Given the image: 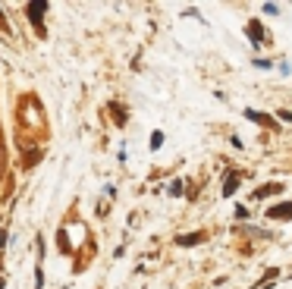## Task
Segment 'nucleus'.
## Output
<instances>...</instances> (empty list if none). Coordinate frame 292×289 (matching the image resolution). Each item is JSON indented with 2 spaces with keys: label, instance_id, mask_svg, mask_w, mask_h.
Instances as JSON below:
<instances>
[{
  "label": "nucleus",
  "instance_id": "7ed1b4c3",
  "mask_svg": "<svg viewBox=\"0 0 292 289\" xmlns=\"http://www.w3.org/2000/svg\"><path fill=\"white\" fill-rule=\"evenodd\" d=\"M267 217H273V220H289V217H292V201H283V205H277V208H267Z\"/></svg>",
  "mask_w": 292,
  "mask_h": 289
},
{
  "label": "nucleus",
  "instance_id": "20e7f679",
  "mask_svg": "<svg viewBox=\"0 0 292 289\" xmlns=\"http://www.w3.org/2000/svg\"><path fill=\"white\" fill-rule=\"evenodd\" d=\"M239 182H242V173H236V170H233V173H226V180H223V195H226V198H229V195H236Z\"/></svg>",
  "mask_w": 292,
  "mask_h": 289
},
{
  "label": "nucleus",
  "instance_id": "f8f14e48",
  "mask_svg": "<svg viewBox=\"0 0 292 289\" xmlns=\"http://www.w3.org/2000/svg\"><path fill=\"white\" fill-rule=\"evenodd\" d=\"M236 217H239V220H245V217H248V208L239 205V208H236Z\"/></svg>",
  "mask_w": 292,
  "mask_h": 289
},
{
  "label": "nucleus",
  "instance_id": "f257e3e1",
  "mask_svg": "<svg viewBox=\"0 0 292 289\" xmlns=\"http://www.w3.org/2000/svg\"><path fill=\"white\" fill-rule=\"evenodd\" d=\"M44 10H47V3H44V0H35V3H29V19H32V25H35V32H38V35H44V22H41Z\"/></svg>",
  "mask_w": 292,
  "mask_h": 289
},
{
  "label": "nucleus",
  "instance_id": "4468645a",
  "mask_svg": "<svg viewBox=\"0 0 292 289\" xmlns=\"http://www.w3.org/2000/svg\"><path fill=\"white\" fill-rule=\"evenodd\" d=\"M0 289H3V277H0Z\"/></svg>",
  "mask_w": 292,
  "mask_h": 289
},
{
  "label": "nucleus",
  "instance_id": "f03ea898",
  "mask_svg": "<svg viewBox=\"0 0 292 289\" xmlns=\"http://www.w3.org/2000/svg\"><path fill=\"white\" fill-rule=\"evenodd\" d=\"M245 32H248V38H252V44H255V47H261V44H267V41H270V35L261 29V22H257V19H255V22H248V29H245Z\"/></svg>",
  "mask_w": 292,
  "mask_h": 289
},
{
  "label": "nucleus",
  "instance_id": "0eeeda50",
  "mask_svg": "<svg viewBox=\"0 0 292 289\" xmlns=\"http://www.w3.org/2000/svg\"><path fill=\"white\" fill-rule=\"evenodd\" d=\"M245 233H248V236H255V239H267V236H270L267 229H255V226H245Z\"/></svg>",
  "mask_w": 292,
  "mask_h": 289
},
{
  "label": "nucleus",
  "instance_id": "39448f33",
  "mask_svg": "<svg viewBox=\"0 0 292 289\" xmlns=\"http://www.w3.org/2000/svg\"><path fill=\"white\" fill-rule=\"evenodd\" d=\"M201 239H204L201 229H198V233H182V236H176V245H185V249H188V245H198Z\"/></svg>",
  "mask_w": 292,
  "mask_h": 289
},
{
  "label": "nucleus",
  "instance_id": "423d86ee",
  "mask_svg": "<svg viewBox=\"0 0 292 289\" xmlns=\"http://www.w3.org/2000/svg\"><path fill=\"white\" fill-rule=\"evenodd\" d=\"M280 189H283L280 182H267V185H261V189L255 192V198H267V195H277Z\"/></svg>",
  "mask_w": 292,
  "mask_h": 289
},
{
  "label": "nucleus",
  "instance_id": "9d476101",
  "mask_svg": "<svg viewBox=\"0 0 292 289\" xmlns=\"http://www.w3.org/2000/svg\"><path fill=\"white\" fill-rule=\"evenodd\" d=\"M170 195H182V180H176V182H170Z\"/></svg>",
  "mask_w": 292,
  "mask_h": 289
},
{
  "label": "nucleus",
  "instance_id": "1a4fd4ad",
  "mask_svg": "<svg viewBox=\"0 0 292 289\" xmlns=\"http://www.w3.org/2000/svg\"><path fill=\"white\" fill-rule=\"evenodd\" d=\"M38 160H41V151H32V154H25V167L38 164Z\"/></svg>",
  "mask_w": 292,
  "mask_h": 289
},
{
  "label": "nucleus",
  "instance_id": "6e6552de",
  "mask_svg": "<svg viewBox=\"0 0 292 289\" xmlns=\"http://www.w3.org/2000/svg\"><path fill=\"white\" fill-rule=\"evenodd\" d=\"M160 144H164V132H151V148L157 151Z\"/></svg>",
  "mask_w": 292,
  "mask_h": 289
},
{
  "label": "nucleus",
  "instance_id": "ddd939ff",
  "mask_svg": "<svg viewBox=\"0 0 292 289\" xmlns=\"http://www.w3.org/2000/svg\"><path fill=\"white\" fill-rule=\"evenodd\" d=\"M3 245H6V233H3V229H0V249H3Z\"/></svg>",
  "mask_w": 292,
  "mask_h": 289
},
{
  "label": "nucleus",
  "instance_id": "9b49d317",
  "mask_svg": "<svg viewBox=\"0 0 292 289\" xmlns=\"http://www.w3.org/2000/svg\"><path fill=\"white\" fill-rule=\"evenodd\" d=\"M277 116H280V120H283V123H292V110H280V113H277Z\"/></svg>",
  "mask_w": 292,
  "mask_h": 289
}]
</instances>
